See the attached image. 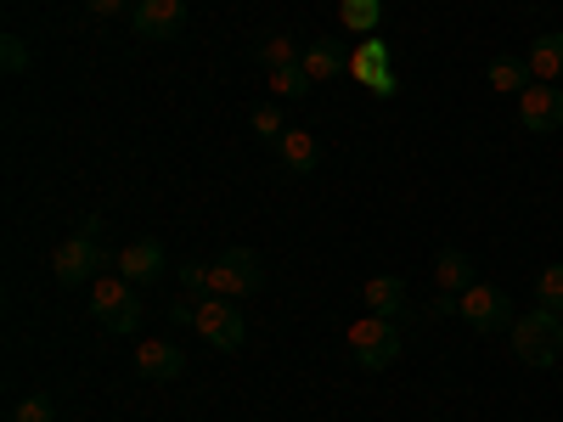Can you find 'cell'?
Returning <instances> with one entry per match:
<instances>
[{
  "mask_svg": "<svg viewBox=\"0 0 563 422\" xmlns=\"http://www.w3.org/2000/svg\"><path fill=\"white\" fill-rule=\"evenodd\" d=\"M563 349V315L552 310H530L512 321V355H519L525 366H552Z\"/></svg>",
  "mask_w": 563,
  "mask_h": 422,
  "instance_id": "cell-1",
  "label": "cell"
},
{
  "mask_svg": "<svg viewBox=\"0 0 563 422\" xmlns=\"http://www.w3.org/2000/svg\"><path fill=\"white\" fill-rule=\"evenodd\" d=\"M350 355H355V366H366V371H384V366H395V355H400V333H395V321L389 315H355L350 321Z\"/></svg>",
  "mask_w": 563,
  "mask_h": 422,
  "instance_id": "cell-2",
  "label": "cell"
},
{
  "mask_svg": "<svg viewBox=\"0 0 563 422\" xmlns=\"http://www.w3.org/2000/svg\"><path fill=\"white\" fill-rule=\"evenodd\" d=\"M130 288L135 281H124V276H97L90 281V315H97L108 333H135L141 326V299Z\"/></svg>",
  "mask_w": 563,
  "mask_h": 422,
  "instance_id": "cell-3",
  "label": "cell"
},
{
  "mask_svg": "<svg viewBox=\"0 0 563 422\" xmlns=\"http://www.w3.org/2000/svg\"><path fill=\"white\" fill-rule=\"evenodd\" d=\"M102 265H108V248L97 237H85V231H74V237L52 254V276L63 288H90V281L102 276Z\"/></svg>",
  "mask_w": 563,
  "mask_h": 422,
  "instance_id": "cell-4",
  "label": "cell"
},
{
  "mask_svg": "<svg viewBox=\"0 0 563 422\" xmlns=\"http://www.w3.org/2000/svg\"><path fill=\"white\" fill-rule=\"evenodd\" d=\"M192 333L198 338H209L214 349H243V338H249V321H243V310L231 304V299H198V321H192Z\"/></svg>",
  "mask_w": 563,
  "mask_h": 422,
  "instance_id": "cell-5",
  "label": "cell"
},
{
  "mask_svg": "<svg viewBox=\"0 0 563 422\" xmlns=\"http://www.w3.org/2000/svg\"><path fill=\"white\" fill-rule=\"evenodd\" d=\"M456 315L474 326V333H501V326L519 321V315H512V299L501 288H490V281H474V288L456 299Z\"/></svg>",
  "mask_w": 563,
  "mask_h": 422,
  "instance_id": "cell-6",
  "label": "cell"
},
{
  "mask_svg": "<svg viewBox=\"0 0 563 422\" xmlns=\"http://www.w3.org/2000/svg\"><path fill=\"white\" fill-rule=\"evenodd\" d=\"M130 29L141 40H175L186 29V0H135Z\"/></svg>",
  "mask_w": 563,
  "mask_h": 422,
  "instance_id": "cell-7",
  "label": "cell"
},
{
  "mask_svg": "<svg viewBox=\"0 0 563 422\" xmlns=\"http://www.w3.org/2000/svg\"><path fill=\"white\" fill-rule=\"evenodd\" d=\"M519 119L536 130V135H552L563 124V85H530L525 97H519Z\"/></svg>",
  "mask_w": 563,
  "mask_h": 422,
  "instance_id": "cell-8",
  "label": "cell"
},
{
  "mask_svg": "<svg viewBox=\"0 0 563 422\" xmlns=\"http://www.w3.org/2000/svg\"><path fill=\"white\" fill-rule=\"evenodd\" d=\"M305 74L310 79H339V74H350V63H355V52H350V45L344 40H333V34H321V40H310L305 45Z\"/></svg>",
  "mask_w": 563,
  "mask_h": 422,
  "instance_id": "cell-9",
  "label": "cell"
},
{
  "mask_svg": "<svg viewBox=\"0 0 563 422\" xmlns=\"http://www.w3.org/2000/svg\"><path fill=\"white\" fill-rule=\"evenodd\" d=\"M135 371H141V378H153V384H175L180 371H186V355H180L175 344L153 338V344L135 349Z\"/></svg>",
  "mask_w": 563,
  "mask_h": 422,
  "instance_id": "cell-10",
  "label": "cell"
},
{
  "mask_svg": "<svg viewBox=\"0 0 563 422\" xmlns=\"http://www.w3.org/2000/svg\"><path fill=\"white\" fill-rule=\"evenodd\" d=\"M113 265H119L124 281H153V276H164V243L141 237V243H130L124 254H113Z\"/></svg>",
  "mask_w": 563,
  "mask_h": 422,
  "instance_id": "cell-11",
  "label": "cell"
},
{
  "mask_svg": "<svg viewBox=\"0 0 563 422\" xmlns=\"http://www.w3.org/2000/svg\"><path fill=\"white\" fill-rule=\"evenodd\" d=\"M350 74H361L372 90H378V97H395V74H389V52L378 40H366L361 52H355V63H350Z\"/></svg>",
  "mask_w": 563,
  "mask_h": 422,
  "instance_id": "cell-12",
  "label": "cell"
},
{
  "mask_svg": "<svg viewBox=\"0 0 563 422\" xmlns=\"http://www.w3.org/2000/svg\"><path fill=\"white\" fill-rule=\"evenodd\" d=\"M276 158H282V169H288V175H310L321 164V147H316L310 130H288V135L276 141Z\"/></svg>",
  "mask_w": 563,
  "mask_h": 422,
  "instance_id": "cell-13",
  "label": "cell"
},
{
  "mask_svg": "<svg viewBox=\"0 0 563 422\" xmlns=\"http://www.w3.org/2000/svg\"><path fill=\"white\" fill-rule=\"evenodd\" d=\"M434 281H440V293L462 299L467 288H474V259H467L462 248H440V259H434Z\"/></svg>",
  "mask_w": 563,
  "mask_h": 422,
  "instance_id": "cell-14",
  "label": "cell"
},
{
  "mask_svg": "<svg viewBox=\"0 0 563 422\" xmlns=\"http://www.w3.org/2000/svg\"><path fill=\"white\" fill-rule=\"evenodd\" d=\"M361 304H366L372 315H389V321H395V315L406 310V281H400V276H372L366 288H361Z\"/></svg>",
  "mask_w": 563,
  "mask_h": 422,
  "instance_id": "cell-15",
  "label": "cell"
},
{
  "mask_svg": "<svg viewBox=\"0 0 563 422\" xmlns=\"http://www.w3.org/2000/svg\"><path fill=\"white\" fill-rule=\"evenodd\" d=\"M530 79H541V85L563 79V34H536L530 40Z\"/></svg>",
  "mask_w": 563,
  "mask_h": 422,
  "instance_id": "cell-16",
  "label": "cell"
},
{
  "mask_svg": "<svg viewBox=\"0 0 563 422\" xmlns=\"http://www.w3.org/2000/svg\"><path fill=\"white\" fill-rule=\"evenodd\" d=\"M485 79H490V90H501V97H525V90L536 85L530 79V63H519V57H496L485 68Z\"/></svg>",
  "mask_w": 563,
  "mask_h": 422,
  "instance_id": "cell-17",
  "label": "cell"
},
{
  "mask_svg": "<svg viewBox=\"0 0 563 422\" xmlns=\"http://www.w3.org/2000/svg\"><path fill=\"white\" fill-rule=\"evenodd\" d=\"M220 259H225V270H231V276L243 281V299H254V293L265 288V265H260V254H254V248H225Z\"/></svg>",
  "mask_w": 563,
  "mask_h": 422,
  "instance_id": "cell-18",
  "label": "cell"
},
{
  "mask_svg": "<svg viewBox=\"0 0 563 422\" xmlns=\"http://www.w3.org/2000/svg\"><path fill=\"white\" fill-rule=\"evenodd\" d=\"M254 63H260L265 74H276V68L299 63V45H294V34H265V40L254 45Z\"/></svg>",
  "mask_w": 563,
  "mask_h": 422,
  "instance_id": "cell-19",
  "label": "cell"
},
{
  "mask_svg": "<svg viewBox=\"0 0 563 422\" xmlns=\"http://www.w3.org/2000/svg\"><path fill=\"white\" fill-rule=\"evenodd\" d=\"M339 18H344V29H350V34H372V29L384 23V0H344Z\"/></svg>",
  "mask_w": 563,
  "mask_h": 422,
  "instance_id": "cell-20",
  "label": "cell"
},
{
  "mask_svg": "<svg viewBox=\"0 0 563 422\" xmlns=\"http://www.w3.org/2000/svg\"><path fill=\"white\" fill-rule=\"evenodd\" d=\"M310 85H316V79L305 74V63H288V68L271 74V90H276V97H305Z\"/></svg>",
  "mask_w": 563,
  "mask_h": 422,
  "instance_id": "cell-21",
  "label": "cell"
},
{
  "mask_svg": "<svg viewBox=\"0 0 563 422\" xmlns=\"http://www.w3.org/2000/svg\"><path fill=\"white\" fill-rule=\"evenodd\" d=\"M536 299H541V310L563 315V265H547V270H541V288H536Z\"/></svg>",
  "mask_w": 563,
  "mask_h": 422,
  "instance_id": "cell-22",
  "label": "cell"
},
{
  "mask_svg": "<svg viewBox=\"0 0 563 422\" xmlns=\"http://www.w3.org/2000/svg\"><path fill=\"white\" fill-rule=\"evenodd\" d=\"M12 422H57V406L45 400V395H23L12 406Z\"/></svg>",
  "mask_w": 563,
  "mask_h": 422,
  "instance_id": "cell-23",
  "label": "cell"
},
{
  "mask_svg": "<svg viewBox=\"0 0 563 422\" xmlns=\"http://www.w3.org/2000/svg\"><path fill=\"white\" fill-rule=\"evenodd\" d=\"M180 288L192 293V299H209V265H198V259H186V265H180Z\"/></svg>",
  "mask_w": 563,
  "mask_h": 422,
  "instance_id": "cell-24",
  "label": "cell"
},
{
  "mask_svg": "<svg viewBox=\"0 0 563 422\" xmlns=\"http://www.w3.org/2000/svg\"><path fill=\"white\" fill-rule=\"evenodd\" d=\"M0 68H7V74H23V68H29V45H23L18 34L0 40Z\"/></svg>",
  "mask_w": 563,
  "mask_h": 422,
  "instance_id": "cell-25",
  "label": "cell"
},
{
  "mask_svg": "<svg viewBox=\"0 0 563 422\" xmlns=\"http://www.w3.org/2000/svg\"><path fill=\"white\" fill-rule=\"evenodd\" d=\"M254 135L260 141H282V135H288V124H282L276 108H254Z\"/></svg>",
  "mask_w": 563,
  "mask_h": 422,
  "instance_id": "cell-26",
  "label": "cell"
},
{
  "mask_svg": "<svg viewBox=\"0 0 563 422\" xmlns=\"http://www.w3.org/2000/svg\"><path fill=\"white\" fill-rule=\"evenodd\" d=\"M85 12H97V18H113V12H124V0H85Z\"/></svg>",
  "mask_w": 563,
  "mask_h": 422,
  "instance_id": "cell-27",
  "label": "cell"
}]
</instances>
